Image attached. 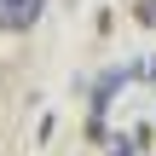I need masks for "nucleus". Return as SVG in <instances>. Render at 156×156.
Instances as JSON below:
<instances>
[{
    "label": "nucleus",
    "instance_id": "f257e3e1",
    "mask_svg": "<svg viewBox=\"0 0 156 156\" xmlns=\"http://www.w3.org/2000/svg\"><path fill=\"white\" fill-rule=\"evenodd\" d=\"M41 12H46V0H0V29L6 35H23V29L41 23Z\"/></svg>",
    "mask_w": 156,
    "mask_h": 156
},
{
    "label": "nucleus",
    "instance_id": "f03ea898",
    "mask_svg": "<svg viewBox=\"0 0 156 156\" xmlns=\"http://www.w3.org/2000/svg\"><path fill=\"white\" fill-rule=\"evenodd\" d=\"M145 139H151L145 127H133V133H116V139H110V156H139V151H145Z\"/></svg>",
    "mask_w": 156,
    "mask_h": 156
}]
</instances>
